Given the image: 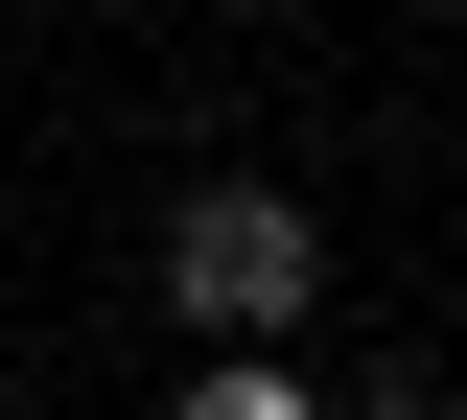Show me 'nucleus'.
I'll return each instance as SVG.
<instances>
[{"instance_id":"obj_1","label":"nucleus","mask_w":467,"mask_h":420,"mask_svg":"<svg viewBox=\"0 0 467 420\" xmlns=\"http://www.w3.org/2000/svg\"><path fill=\"white\" fill-rule=\"evenodd\" d=\"M164 303L211 351H281L304 303H327V210H304V187H187L164 210Z\"/></svg>"},{"instance_id":"obj_2","label":"nucleus","mask_w":467,"mask_h":420,"mask_svg":"<svg viewBox=\"0 0 467 420\" xmlns=\"http://www.w3.org/2000/svg\"><path fill=\"white\" fill-rule=\"evenodd\" d=\"M187 420H327L304 374H187Z\"/></svg>"}]
</instances>
